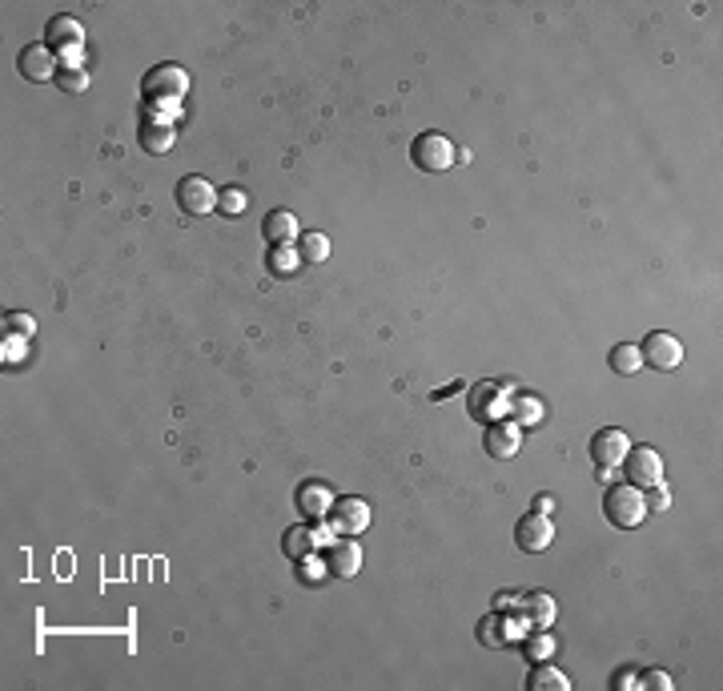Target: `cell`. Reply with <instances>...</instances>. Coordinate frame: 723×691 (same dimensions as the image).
<instances>
[{
	"instance_id": "obj_27",
	"label": "cell",
	"mask_w": 723,
	"mask_h": 691,
	"mask_svg": "<svg viewBox=\"0 0 723 691\" xmlns=\"http://www.w3.org/2000/svg\"><path fill=\"white\" fill-rule=\"evenodd\" d=\"M635 687H647V691H672V679H667L663 671H643Z\"/></svg>"
},
{
	"instance_id": "obj_13",
	"label": "cell",
	"mask_w": 723,
	"mask_h": 691,
	"mask_svg": "<svg viewBox=\"0 0 723 691\" xmlns=\"http://www.w3.org/2000/svg\"><path fill=\"white\" fill-rule=\"evenodd\" d=\"M329 535H334V527H329V531H314V527H290L282 546H285V555H290L293 563H301V559H310L318 546H326Z\"/></svg>"
},
{
	"instance_id": "obj_3",
	"label": "cell",
	"mask_w": 723,
	"mask_h": 691,
	"mask_svg": "<svg viewBox=\"0 0 723 691\" xmlns=\"http://www.w3.org/2000/svg\"><path fill=\"white\" fill-rule=\"evenodd\" d=\"M454 157H459V149H454V141L442 137V133H422V137H414V145H410V161H414L418 169H426V173H446V169L454 165Z\"/></svg>"
},
{
	"instance_id": "obj_14",
	"label": "cell",
	"mask_w": 723,
	"mask_h": 691,
	"mask_svg": "<svg viewBox=\"0 0 723 691\" xmlns=\"http://www.w3.org/2000/svg\"><path fill=\"white\" fill-rule=\"evenodd\" d=\"M293 499H298V510H301L306 518H326L329 507H334V490H329L326 482H318V479L301 482Z\"/></svg>"
},
{
	"instance_id": "obj_11",
	"label": "cell",
	"mask_w": 723,
	"mask_h": 691,
	"mask_svg": "<svg viewBox=\"0 0 723 691\" xmlns=\"http://www.w3.org/2000/svg\"><path fill=\"white\" fill-rule=\"evenodd\" d=\"M627 451H631V438L623 434L619 426H607V430H599V434L591 438V459H595V466H623V459H627Z\"/></svg>"
},
{
	"instance_id": "obj_31",
	"label": "cell",
	"mask_w": 723,
	"mask_h": 691,
	"mask_svg": "<svg viewBox=\"0 0 723 691\" xmlns=\"http://www.w3.org/2000/svg\"><path fill=\"white\" fill-rule=\"evenodd\" d=\"M635 684H639V676H635V671H631V668L615 671V679H611V687H615V691H631Z\"/></svg>"
},
{
	"instance_id": "obj_28",
	"label": "cell",
	"mask_w": 723,
	"mask_h": 691,
	"mask_svg": "<svg viewBox=\"0 0 723 691\" xmlns=\"http://www.w3.org/2000/svg\"><path fill=\"white\" fill-rule=\"evenodd\" d=\"M218 205H221V210L229 213V218H234V213H241V210H246V193H237V190H226V193L218 197Z\"/></svg>"
},
{
	"instance_id": "obj_16",
	"label": "cell",
	"mask_w": 723,
	"mask_h": 691,
	"mask_svg": "<svg viewBox=\"0 0 723 691\" xmlns=\"http://www.w3.org/2000/svg\"><path fill=\"white\" fill-rule=\"evenodd\" d=\"M173 141H177V129L169 121H161V117H145V121H141V149H145V154L165 157L169 149H173Z\"/></svg>"
},
{
	"instance_id": "obj_17",
	"label": "cell",
	"mask_w": 723,
	"mask_h": 691,
	"mask_svg": "<svg viewBox=\"0 0 723 691\" xmlns=\"http://www.w3.org/2000/svg\"><path fill=\"white\" fill-rule=\"evenodd\" d=\"M490 459H514L519 454V426H503V423H490L487 426V438H482Z\"/></svg>"
},
{
	"instance_id": "obj_18",
	"label": "cell",
	"mask_w": 723,
	"mask_h": 691,
	"mask_svg": "<svg viewBox=\"0 0 723 691\" xmlns=\"http://www.w3.org/2000/svg\"><path fill=\"white\" fill-rule=\"evenodd\" d=\"M262 233L270 246H290V241H298V218H293L290 210H273L270 218H265Z\"/></svg>"
},
{
	"instance_id": "obj_2",
	"label": "cell",
	"mask_w": 723,
	"mask_h": 691,
	"mask_svg": "<svg viewBox=\"0 0 723 691\" xmlns=\"http://www.w3.org/2000/svg\"><path fill=\"white\" fill-rule=\"evenodd\" d=\"M603 510H607V523H611V527H619V531H631V527H639L643 518H647V499H643L639 487L623 482V487H611V490H607Z\"/></svg>"
},
{
	"instance_id": "obj_24",
	"label": "cell",
	"mask_w": 723,
	"mask_h": 691,
	"mask_svg": "<svg viewBox=\"0 0 723 691\" xmlns=\"http://www.w3.org/2000/svg\"><path fill=\"white\" fill-rule=\"evenodd\" d=\"M32 330H37L32 313H24V310L5 313V334H13V338H32Z\"/></svg>"
},
{
	"instance_id": "obj_10",
	"label": "cell",
	"mask_w": 723,
	"mask_h": 691,
	"mask_svg": "<svg viewBox=\"0 0 723 691\" xmlns=\"http://www.w3.org/2000/svg\"><path fill=\"white\" fill-rule=\"evenodd\" d=\"M16 65H21V77L24 80H32V85H41V80H49V77H57L60 73V61L52 57V49L44 41H37V44H29V49H21V57H16Z\"/></svg>"
},
{
	"instance_id": "obj_1",
	"label": "cell",
	"mask_w": 723,
	"mask_h": 691,
	"mask_svg": "<svg viewBox=\"0 0 723 691\" xmlns=\"http://www.w3.org/2000/svg\"><path fill=\"white\" fill-rule=\"evenodd\" d=\"M185 89H190V73H185L181 65H157L141 80V97H145L149 109H153V105H165L169 109V101H181Z\"/></svg>"
},
{
	"instance_id": "obj_9",
	"label": "cell",
	"mask_w": 723,
	"mask_h": 691,
	"mask_svg": "<svg viewBox=\"0 0 723 691\" xmlns=\"http://www.w3.org/2000/svg\"><path fill=\"white\" fill-rule=\"evenodd\" d=\"M326 518L338 535H362L366 527H370V507H366L362 499H334Z\"/></svg>"
},
{
	"instance_id": "obj_6",
	"label": "cell",
	"mask_w": 723,
	"mask_h": 691,
	"mask_svg": "<svg viewBox=\"0 0 723 691\" xmlns=\"http://www.w3.org/2000/svg\"><path fill=\"white\" fill-rule=\"evenodd\" d=\"M506 390H511V382H478L475 390H470V418H478V423H498V418L511 410V398H506Z\"/></svg>"
},
{
	"instance_id": "obj_4",
	"label": "cell",
	"mask_w": 723,
	"mask_h": 691,
	"mask_svg": "<svg viewBox=\"0 0 723 691\" xmlns=\"http://www.w3.org/2000/svg\"><path fill=\"white\" fill-rule=\"evenodd\" d=\"M639 358H643V366H651V370L672 374V370H680V362H683V346H680V338H675V334L655 330V334L643 338Z\"/></svg>"
},
{
	"instance_id": "obj_8",
	"label": "cell",
	"mask_w": 723,
	"mask_h": 691,
	"mask_svg": "<svg viewBox=\"0 0 723 691\" xmlns=\"http://www.w3.org/2000/svg\"><path fill=\"white\" fill-rule=\"evenodd\" d=\"M44 44L57 52V61L69 57V52H80V44H85V24H80L77 16H52V21L44 24Z\"/></svg>"
},
{
	"instance_id": "obj_19",
	"label": "cell",
	"mask_w": 723,
	"mask_h": 691,
	"mask_svg": "<svg viewBox=\"0 0 723 691\" xmlns=\"http://www.w3.org/2000/svg\"><path fill=\"white\" fill-rule=\"evenodd\" d=\"M526 687L531 691H570V679L562 676L559 668H551V663H534L531 676H526Z\"/></svg>"
},
{
	"instance_id": "obj_22",
	"label": "cell",
	"mask_w": 723,
	"mask_h": 691,
	"mask_svg": "<svg viewBox=\"0 0 723 691\" xmlns=\"http://www.w3.org/2000/svg\"><path fill=\"white\" fill-rule=\"evenodd\" d=\"M511 415L519 426H539L542 423V402L534 394H514L511 398Z\"/></svg>"
},
{
	"instance_id": "obj_5",
	"label": "cell",
	"mask_w": 723,
	"mask_h": 691,
	"mask_svg": "<svg viewBox=\"0 0 723 691\" xmlns=\"http://www.w3.org/2000/svg\"><path fill=\"white\" fill-rule=\"evenodd\" d=\"M177 210H181L185 218H205V213L218 210V190H213L201 173L181 177V182H177Z\"/></svg>"
},
{
	"instance_id": "obj_33",
	"label": "cell",
	"mask_w": 723,
	"mask_h": 691,
	"mask_svg": "<svg viewBox=\"0 0 723 691\" xmlns=\"http://www.w3.org/2000/svg\"><path fill=\"white\" fill-rule=\"evenodd\" d=\"M24 354V338H8L5 334V362H16Z\"/></svg>"
},
{
	"instance_id": "obj_32",
	"label": "cell",
	"mask_w": 723,
	"mask_h": 691,
	"mask_svg": "<svg viewBox=\"0 0 723 691\" xmlns=\"http://www.w3.org/2000/svg\"><path fill=\"white\" fill-rule=\"evenodd\" d=\"M547 651H551V635H539V640L526 643V655H531V659H542Z\"/></svg>"
},
{
	"instance_id": "obj_15",
	"label": "cell",
	"mask_w": 723,
	"mask_h": 691,
	"mask_svg": "<svg viewBox=\"0 0 723 691\" xmlns=\"http://www.w3.org/2000/svg\"><path fill=\"white\" fill-rule=\"evenodd\" d=\"M326 563L338 579H354L362 571V546L354 543V538H338V543H329Z\"/></svg>"
},
{
	"instance_id": "obj_21",
	"label": "cell",
	"mask_w": 723,
	"mask_h": 691,
	"mask_svg": "<svg viewBox=\"0 0 723 691\" xmlns=\"http://www.w3.org/2000/svg\"><path fill=\"white\" fill-rule=\"evenodd\" d=\"M298 257L306 266H318L329 257V238L326 233H298Z\"/></svg>"
},
{
	"instance_id": "obj_36",
	"label": "cell",
	"mask_w": 723,
	"mask_h": 691,
	"mask_svg": "<svg viewBox=\"0 0 723 691\" xmlns=\"http://www.w3.org/2000/svg\"><path fill=\"white\" fill-rule=\"evenodd\" d=\"M454 390H462V378L454 382V386H446V390H434V398H446V394H454Z\"/></svg>"
},
{
	"instance_id": "obj_7",
	"label": "cell",
	"mask_w": 723,
	"mask_h": 691,
	"mask_svg": "<svg viewBox=\"0 0 723 691\" xmlns=\"http://www.w3.org/2000/svg\"><path fill=\"white\" fill-rule=\"evenodd\" d=\"M623 474H627L631 487L651 490L655 482H663V459L651 446H631L627 459H623Z\"/></svg>"
},
{
	"instance_id": "obj_26",
	"label": "cell",
	"mask_w": 723,
	"mask_h": 691,
	"mask_svg": "<svg viewBox=\"0 0 723 691\" xmlns=\"http://www.w3.org/2000/svg\"><path fill=\"white\" fill-rule=\"evenodd\" d=\"M643 499H647V510H655V515H663V510L672 507V495H667V482H655V487H651Z\"/></svg>"
},
{
	"instance_id": "obj_34",
	"label": "cell",
	"mask_w": 723,
	"mask_h": 691,
	"mask_svg": "<svg viewBox=\"0 0 723 691\" xmlns=\"http://www.w3.org/2000/svg\"><path fill=\"white\" fill-rule=\"evenodd\" d=\"M555 507H559V502L551 499V495H539V499H534V510H539V515H551Z\"/></svg>"
},
{
	"instance_id": "obj_20",
	"label": "cell",
	"mask_w": 723,
	"mask_h": 691,
	"mask_svg": "<svg viewBox=\"0 0 723 691\" xmlns=\"http://www.w3.org/2000/svg\"><path fill=\"white\" fill-rule=\"evenodd\" d=\"M607 362H611V370H615V374H623V378H631V374H639V370H643L639 346H631V342L611 346V354H607Z\"/></svg>"
},
{
	"instance_id": "obj_25",
	"label": "cell",
	"mask_w": 723,
	"mask_h": 691,
	"mask_svg": "<svg viewBox=\"0 0 723 691\" xmlns=\"http://www.w3.org/2000/svg\"><path fill=\"white\" fill-rule=\"evenodd\" d=\"M57 85L65 89V93H85V89H88V73H85V69H60Z\"/></svg>"
},
{
	"instance_id": "obj_29",
	"label": "cell",
	"mask_w": 723,
	"mask_h": 691,
	"mask_svg": "<svg viewBox=\"0 0 723 691\" xmlns=\"http://www.w3.org/2000/svg\"><path fill=\"white\" fill-rule=\"evenodd\" d=\"M498 627H503V623H498V619H482V623H478V640L487 643V648H490V643H503V635H498Z\"/></svg>"
},
{
	"instance_id": "obj_12",
	"label": "cell",
	"mask_w": 723,
	"mask_h": 691,
	"mask_svg": "<svg viewBox=\"0 0 723 691\" xmlns=\"http://www.w3.org/2000/svg\"><path fill=\"white\" fill-rule=\"evenodd\" d=\"M551 538H555V523H551L547 515H539V510H534V515H523L519 527H514V543H519L523 551H531V555L547 551Z\"/></svg>"
},
{
	"instance_id": "obj_30",
	"label": "cell",
	"mask_w": 723,
	"mask_h": 691,
	"mask_svg": "<svg viewBox=\"0 0 723 691\" xmlns=\"http://www.w3.org/2000/svg\"><path fill=\"white\" fill-rule=\"evenodd\" d=\"M282 249H285V246H278V254L270 257V266L278 269V274H285V269H290V266H298V262H301V257H298V249H290V254H282Z\"/></svg>"
},
{
	"instance_id": "obj_35",
	"label": "cell",
	"mask_w": 723,
	"mask_h": 691,
	"mask_svg": "<svg viewBox=\"0 0 723 691\" xmlns=\"http://www.w3.org/2000/svg\"><path fill=\"white\" fill-rule=\"evenodd\" d=\"M511 603H514V595L511 591H503V595H498V612H511Z\"/></svg>"
},
{
	"instance_id": "obj_23",
	"label": "cell",
	"mask_w": 723,
	"mask_h": 691,
	"mask_svg": "<svg viewBox=\"0 0 723 691\" xmlns=\"http://www.w3.org/2000/svg\"><path fill=\"white\" fill-rule=\"evenodd\" d=\"M523 612L531 615V623H534V627H547L551 619H555V599L542 595V591H534V595H526V599H523Z\"/></svg>"
}]
</instances>
